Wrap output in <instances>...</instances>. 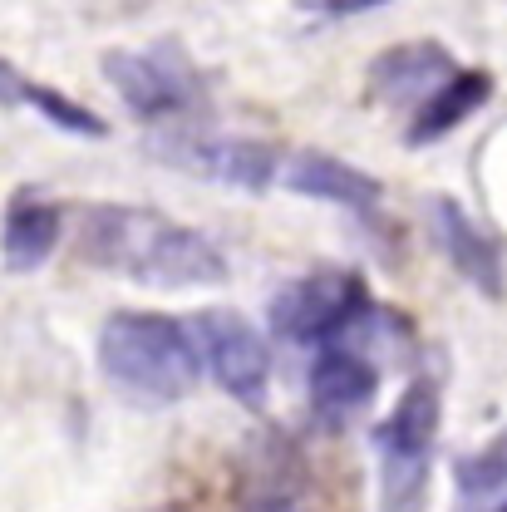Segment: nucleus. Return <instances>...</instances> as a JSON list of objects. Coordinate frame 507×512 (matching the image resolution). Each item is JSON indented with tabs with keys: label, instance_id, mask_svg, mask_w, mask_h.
Segmentation results:
<instances>
[{
	"label": "nucleus",
	"instance_id": "obj_1",
	"mask_svg": "<svg viewBox=\"0 0 507 512\" xmlns=\"http://www.w3.org/2000/svg\"><path fill=\"white\" fill-rule=\"evenodd\" d=\"M79 252L89 266L114 271L133 286H153V291H197V286L227 281V256L212 237L153 207H128V202L84 207Z\"/></svg>",
	"mask_w": 507,
	"mask_h": 512
},
{
	"label": "nucleus",
	"instance_id": "obj_2",
	"mask_svg": "<svg viewBox=\"0 0 507 512\" xmlns=\"http://www.w3.org/2000/svg\"><path fill=\"white\" fill-rule=\"evenodd\" d=\"M99 370L138 404H178L202 375L192 330L158 311H114L99 325Z\"/></svg>",
	"mask_w": 507,
	"mask_h": 512
},
{
	"label": "nucleus",
	"instance_id": "obj_3",
	"mask_svg": "<svg viewBox=\"0 0 507 512\" xmlns=\"http://www.w3.org/2000/svg\"><path fill=\"white\" fill-rule=\"evenodd\" d=\"M370 444H375V473H380V508L424 512L434 444H439V384L409 380L399 404L375 424Z\"/></svg>",
	"mask_w": 507,
	"mask_h": 512
},
{
	"label": "nucleus",
	"instance_id": "obj_4",
	"mask_svg": "<svg viewBox=\"0 0 507 512\" xmlns=\"http://www.w3.org/2000/svg\"><path fill=\"white\" fill-rule=\"evenodd\" d=\"M99 74L109 89L124 99V109L143 124H168V119H192L207 104V74L197 69L183 40L163 35L143 50H104Z\"/></svg>",
	"mask_w": 507,
	"mask_h": 512
},
{
	"label": "nucleus",
	"instance_id": "obj_5",
	"mask_svg": "<svg viewBox=\"0 0 507 512\" xmlns=\"http://www.w3.org/2000/svg\"><path fill=\"white\" fill-rule=\"evenodd\" d=\"M394 325H399V316L365 306L330 345L316 350V365H311V409H316L325 424H350L360 409H370V399L380 389L375 345L384 340V330H394Z\"/></svg>",
	"mask_w": 507,
	"mask_h": 512
},
{
	"label": "nucleus",
	"instance_id": "obj_6",
	"mask_svg": "<svg viewBox=\"0 0 507 512\" xmlns=\"http://www.w3.org/2000/svg\"><path fill=\"white\" fill-rule=\"evenodd\" d=\"M370 306V291L355 271H311L276 291L271 301V330L286 345H330L350 320Z\"/></svg>",
	"mask_w": 507,
	"mask_h": 512
},
{
	"label": "nucleus",
	"instance_id": "obj_7",
	"mask_svg": "<svg viewBox=\"0 0 507 512\" xmlns=\"http://www.w3.org/2000/svg\"><path fill=\"white\" fill-rule=\"evenodd\" d=\"M188 330L207 375L237 404L261 409L266 389H271V350H266V340H261V330L252 320L242 311H202V316L188 320Z\"/></svg>",
	"mask_w": 507,
	"mask_h": 512
},
{
	"label": "nucleus",
	"instance_id": "obj_8",
	"mask_svg": "<svg viewBox=\"0 0 507 512\" xmlns=\"http://www.w3.org/2000/svg\"><path fill=\"white\" fill-rule=\"evenodd\" d=\"M158 158H168L183 173H197L202 183H222V188H237V192H266L276 183V173H281L271 143L232 138V133H222V138H212V133L158 138Z\"/></svg>",
	"mask_w": 507,
	"mask_h": 512
},
{
	"label": "nucleus",
	"instance_id": "obj_9",
	"mask_svg": "<svg viewBox=\"0 0 507 512\" xmlns=\"http://www.w3.org/2000/svg\"><path fill=\"white\" fill-rule=\"evenodd\" d=\"M424 212H429V237L439 242V252L448 256V266H453L463 281H473L478 296L503 301L507 296L503 247L478 227V217H473L458 197H448V192H434V197L424 202Z\"/></svg>",
	"mask_w": 507,
	"mask_h": 512
},
{
	"label": "nucleus",
	"instance_id": "obj_10",
	"mask_svg": "<svg viewBox=\"0 0 507 512\" xmlns=\"http://www.w3.org/2000/svg\"><path fill=\"white\" fill-rule=\"evenodd\" d=\"M276 178H281L291 192H301V197H316V202H330V207L355 212L360 222H375L380 207H384L380 178H370L365 168H355V163H345V158L316 153V148L296 153Z\"/></svg>",
	"mask_w": 507,
	"mask_h": 512
},
{
	"label": "nucleus",
	"instance_id": "obj_11",
	"mask_svg": "<svg viewBox=\"0 0 507 512\" xmlns=\"http://www.w3.org/2000/svg\"><path fill=\"white\" fill-rule=\"evenodd\" d=\"M453 74H458V64L439 40H409V45H394V50L375 55L370 94L384 99V104H399V109H419Z\"/></svg>",
	"mask_w": 507,
	"mask_h": 512
},
{
	"label": "nucleus",
	"instance_id": "obj_12",
	"mask_svg": "<svg viewBox=\"0 0 507 512\" xmlns=\"http://www.w3.org/2000/svg\"><path fill=\"white\" fill-rule=\"evenodd\" d=\"M64 232V212L55 202H45L40 192H15L10 212H5V227H0V256L10 271H40L55 247H60Z\"/></svg>",
	"mask_w": 507,
	"mask_h": 512
},
{
	"label": "nucleus",
	"instance_id": "obj_13",
	"mask_svg": "<svg viewBox=\"0 0 507 512\" xmlns=\"http://www.w3.org/2000/svg\"><path fill=\"white\" fill-rule=\"evenodd\" d=\"M493 99V74L488 69H458L448 84H439L409 119V143H439L444 133H453L458 124H468L483 104Z\"/></svg>",
	"mask_w": 507,
	"mask_h": 512
},
{
	"label": "nucleus",
	"instance_id": "obj_14",
	"mask_svg": "<svg viewBox=\"0 0 507 512\" xmlns=\"http://www.w3.org/2000/svg\"><path fill=\"white\" fill-rule=\"evenodd\" d=\"M453 512H507V429L453 463Z\"/></svg>",
	"mask_w": 507,
	"mask_h": 512
},
{
	"label": "nucleus",
	"instance_id": "obj_15",
	"mask_svg": "<svg viewBox=\"0 0 507 512\" xmlns=\"http://www.w3.org/2000/svg\"><path fill=\"white\" fill-rule=\"evenodd\" d=\"M20 109H35L50 128H60L64 138H109V124L94 109H84L79 99H69V94L50 89V84H35V79H25Z\"/></svg>",
	"mask_w": 507,
	"mask_h": 512
},
{
	"label": "nucleus",
	"instance_id": "obj_16",
	"mask_svg": "<svg viewBox=\"0 0 507 512\" xmlns=\"http://www.w3.org/2000/svg\"><path fill=\"white\" fill-rule=\"evenodd\" d=\"M301 10H311V15H330V20H345V15H365V10H375L384 0H296Z\"/></svg>",
	"mask_w": 507,
	"mask_h": 512
},
{
	"label": "nucleus",
	"instance_id": "obj_17",
	"mask_svg": "<svg viewBox=\"0 0 507 512\" xmlns=\"http://www.w3.org/2000/svg\"><path fill=\"white\" fill-rule=\"evenodd\" d=\"M20 89H25V74L0 60V104L5 109H20Z\"/></svg>",
	"mask_w": 507,
	"mask_h": 512
},
{
	"label": "nucleus",
	"instance_id": "obj_18",
	"mask_svg": "<svg viewBox=\"0 0 507 512\" xmlns=\"http://www.w3.org/2000/svg\"><path fill=\"white\" fill-rule=\"evenodd\" d=\"M242 512H301L291 498H256V503H247Z\"/></svg>",
	"mask_w": 507,
	"mask_h": 512
},
{
	"label": "nucleus",
	"instance_id": "obj_19",
	"mask_svg": "<svg viewBox=\"0 0 507 512\" xmlns=\"http://www.w3.org/2000/svg\"><path fill=\"white\" fill-rule=\"evenodd\" d=\"M158 512H168V508H158Z\"/></svg>",
	"mask_w": 507,
	"mask_h": 512
}]
</instances>
